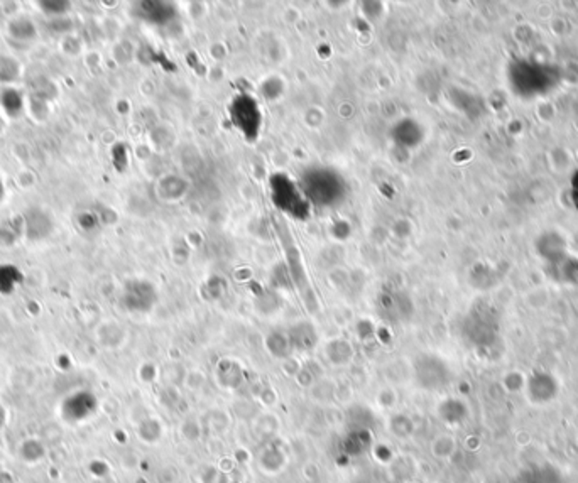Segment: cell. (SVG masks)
I'll return each mask as SVG.
<instances>
[{"label": "cell", "instance_id": "cell-3", "mask_svg": "<svg viewBox=\"0 0 578 483\" xmlns=\"http://www.w3.org/2000/svg\"><path fill=\"white\" fill-rule=\"evenodd\" d=\"M230 118L245 139H256L262 124V112L259 103L249 95H239L230 103Z\"/></svg>", "mask_w": 578, "mask_h": 483}, {"label": "cell", "instance_id": "cell-1", "mask_svg": "<svg viewBox=\"0 0 578 483\" xmlns=\"http://www.w3.org/2000/svg\"><path fill=\"white\" fill-rule=\"evenodd\" d=\"M303 186L306 198L323 206L335 205L341 200L340 196L344 193V181L328 169H314L308 173Z\"/></svg>", "mask_w": 578, "mask_h": 483}, {"label": "cell", "instance_id": "cell-5", "mask_svg": "<svg viewBox=\"0 0 578 483\" xmlns=\"http://www.w3.org/2000/svg\"><path fill=\"white\" fill-rule=\"evenodd\" d=\"M24 230L29 239L33 240L45 239V237L50 235V232L52 230V222L42 210H29V212L24 215Z\"/></svg>", "mask_w": 578, "mask_h": 483}, {"label": "cell", "instance_id": "cell-7", "mask_svg": "<svg viewBox=\"0 0 578 483\" xmlns=\"http://www.w3.org/2000/svg\"><path fill=\"white\" fill-rule=\"evenodd\" d=\"M23 279V274L14 266H0V291L8 292L14 284Z\"/></svg>", "mask_w": 578, "mask_h": 483}, {"label": "cell", "instance_id": "cell-10", "mask_svg": "<svg viewBox=\"0 0 578 483\" xmlns=\"http://www.w3.org/2000/svg\"><path fill=\"white\" fill-rule=\"evenodd\" d=\"M78 222H80V225L83 228H86V230H90V228L95 227V218L91 217L90 213H83L81 217H78Z\"/></svg>", "mask_w": 578, "mask_h": 483}, {"label": "cell", "instance_id": "cell-8", "mask_svg": "<svg viewBox=\"0 0 578 483\" xmlns=\"http://www.w3.org/2000/svg\"><path fill=\"white\" fill-rule=\"evenodd\" d=\"M11 33L14 34V38L30 39L34 38L36 30H34V25L29 21H14L11 24Z\"/></svg>", "mask_w": 578, "mask_h": 483}, {"label": "cell", "instance_id": "cell-4", "mask_svg": "<svg viewBox=\"0 0 578 483\" xmlns=\"http://www.w3.org/2000/svg\"><path fill=\"white\" fill-rule=\"evenodd\" d=\"M152 292L154 291H152V289L149 288V284L146 283H130V284H127V288H125L124 302L129 309H135V311L149 309V307H151L152 297H154V294Z\"/></svg>", "mask_w": 578, "mask_h": 483}, {"label": "cell", "instance_id": "cell-6", "mask_svg": "<svg viewBox=\"0 0 578 483\" xmlns=\"http://www.w3.org/2000/svg\"><path fill=\"white\" fill-rule=\"evenodd\" d=\"M0 103L11 117L19 115L21 110H23V96H21L19 91L16 90H6L0 96Z\"/></svg>", "mask_w": 578, "mask_h": 483}, {"label": "cell", "instance_id": "cell-11", "mask_svg": "<svg viewBox=\"0 0 578 483\" xmlns=\"http://www.w3.org/2000/svg\"><path fill=\"white\" fill-rule=\"evenodd\" d=\"M2 198H4V184L2 181H0V201H2Z\"/></svg>", "mask_w": 578, "mask_h": 483}, {"label": "cell", "instance_id": "cell-9", "mask_svg": "<svg viewBox=\"0 0 578 483\" xmlns=\"http://www.w3.org/2000/svg\"><path fill=\"white\" fill-rule=\"evenodd\" d=\"M41 7H47L46 12H52V14H60V12L68 11V2H41Z\"/></svg>", "mask_w": 578, "mask_h": 483}, {"label": "cell", "instance_id": "cell-2", "mask_svg": "<svg viewBox=\"0 0 578 483\" xmlns=\"http://www.w3.org/2000/svg\"><path fill=\"white\" fill-rule=\"evenodd\" d=\"M271 186H273V201L279 210L296 218L306 217L308 200H306L305 191L298 188V184L284 176H274Z\"/></svg>", "mask_w": 578, "mask_h": 483}]
</instances>
